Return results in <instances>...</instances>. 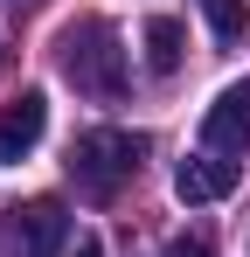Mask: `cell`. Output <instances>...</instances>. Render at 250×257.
<instances>
[{
  "label": "cell",
  "mask_w": 250,
  "mask_h": 257,
  "mask_svg": "<svg viewBox=\"0 0 250 257\" xmlns=\"http://www.w3.org/2000/svg\"><path fill=\"white\" fill-rule=\"evenodd\" d=\"M63 77L83 90V97H118L125 90V42H118V28L104 21V14H83V21H70L63 28Z\"/></svg>",
  "instance_id": "cell-1"
},
{
  "label": "cell",
  "mask_w": 250,
  "mask_h": 257,
  "mask_svg": "<svg viewBox=\"0 0 250 257\" xmlns=\"http://www.w3.org/2000/svg\"><path fill=\"white\" fill-rule=\"evenodd\" d=\"M139 153H146V139H132L118 125H97V132H83L77 146H70V181H77L83 195L111 202L125 181L139 174Z\"/></svg>",
  "instance_id": "cell-2"
},
{
  "label": "cell",
  "mask_w": 250,
  "mask_h": 257,
  "mask_svg": "<svg viewBox=\"0 0 250 257\" xmlns=\"http://www.w3.org/2000/svg\"><path fill=\"white\" fill-rule=\"evenodd\" d=\"M70 250V209L56 195H35L14 209V257H63Z\"/></svg>",
  "instance_id": "cell-3"
},
{
  "label": "cell",
  "mask_w": 250,
  "mask_h": 257,
  "mask_svg": "<svg viewBox=\"0 0 250 257\" xmlns=\"http://www.w3.org/2000/svg\"><path fill=\"white\" fill-rule=\"evenodd\" d=\"M243 181V160H222V153H195V160H181L174 167V195L188 202V209H202V202H222L229 188Z\"/></svg>",
  "instance_id": "cell-4"
},
{
  "label": "cell",
  "mask_w": 250,
  "mask_h": 257,
  "mask_svg": "<svg viewBox=\"0 0 250 257\" xmlns=\"http://www.w3.org/2000/svg\"><path fill=\"white\" fill-rule=\"evenodd\" d=\"M42 132H49V97H42V90H21V104L0 111V167L28 160L42 146Z\"/></svg>",
  "instance_id": "cell-5"
},
{
  "label": "cell",
  "mask_w": 250,
  "mask_h": 257,
  "mask_svg": "<svg viewBox=\"0 0 250 257\" xmlns=\"http://www.w3.org/2000/svg\"><path fill=\"white\" fill-rule=\"evenodd\" d=\"M208 153H250V84H229L202 118Z\"/></svg>",
  "instance_id": "cell-6"
},
{
  "label": "cell",
  "mask_w": 250,
  "mask_h": 257,
  "mask_svg": "<svg viewBox=\"0 0 250 257\" xmlns=\"http://www.w3.org/2000/svg\"><path fill=\"white\" fill-rule=\"evenodd\" d=\"M139 42H146V70H153V77H174V70H181V49H188V28H181L174 14H146Z\"/></svg>",
  "instance_id": "cell-7"
},
{
  "label": "cell",
  "mask_w": 250,
  "mask_h": 257,
  "mask_svg": "<svg viewBox=\"0 0 250 257\" xmlns=\"http://www.w3.org/2000/svg\"><path fill=\"white\" fill-rule=\"evenodd\" d=\"M208 28H215V42H243L250 35V0H202Z\"/></svg>",
  "instance_id": "cell-8"
},
{
  "label": "cell",
  "mask_w": 250,
  "mask_h": 257,
  "mask_svg": "<svg viewBox=\"0 0 250 257\" xmlns=\"http://www.w3.org/2000/svg\"><path fill=\"white\" fill-rule=\"evenodd\" d=\"M167 257H208V243H195V236H181V243H167Z\"/></svg>",
  "instance_id": "cell-9"
},
{
  "label": "cell",
  "mask_w": 250,
  "mask_h": 257,
  "mask_svg": "<svg viewBox=\"0 0 250 257\" xmlns=\"http://www.w3.org/2000/svg\"><path fill=\"white\" fill-rule=\"evenodd\" d=\"M70 257H104V243H97V236H77V243H70Z\"/></svg>",
  "instance_id": "cell-10"
},
{
  "label": "cell",
  "mask_w": 250,
  "mask_h": 257,
  "mask_svg": "<svg viewBox=\"0 0 250 257\" xmlns=\"http://www.w3.org/2000/svg\"><path fill=\"white\" fill-rule=\"evenodd\" d=\"M7 7H35V0H7Z\"/></svg>",
  "instance_id": "cell-11"
}]
</instances>
